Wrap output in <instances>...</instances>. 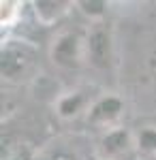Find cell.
I'll return each mask as SVG.
<instances>
[{"instance_id":"obj_1","label":"cell","mask_w":156,"mask_h":160,"mask_svg":"<svg viewBox=\"0 0 156 160\" xmlns=\"http://www.w3.org/2000/svg\"><path fill=\"white\" fill-rule=\"evenodd\" d=\"M0 71L2 79L9 83H22L30 79L39 62V47L24 38H7L2 41V53H0Z\"/></svg>"},{"instance_id":"obj_2","label":"cell","mask_w":156,"mask_h":160,"mask_svg":"<svg viewBox=\"0 0 156 160\" xmlns=\"http://www.w3.org/2000/svg\"><path fill=\"white\" fill-rule=\"evenodd\" d=\"M49 58L64 71L79 68L88 62V37L79 30H64L54 38Z\"/></svg>"},{"instance_id":"obj_3","label":"cell","mask_w":156,"mask_h":160,"mask_svg":"<svg viewBox=\"0 0 156 160\" xmlns=\"http://www.w3.org/2000/svg\"><path fill=\"white\" fill-rule=\"evenodd\" d=\"M88 37V64L98 71H107L113 60V37L105 22H94L86 32Z\"/></svg>"},{"instance_id":"obj_4","label":"cell","mask_w":156,"mask_h":160,"mask_svg":"<svg viewBox=\"0 0 156 160\" xmlns=\"http://www.w3.org/2000/svg\"><path fill=\"white\" fill-rule=\"evenodd\" d=\"M133 148H137V143L133 139L131 130L120 128V126L107 130L103 135V139H101V143H98V152H101L103 160H120Z\"/></svg>"},{"instance_id":"obj_5","label":"cell","mask_w":156,"mask_h":160,"mask_svg":"<svg viewBox=\"0 0 156 160\" xmlns=\"http://www.w3.org/2000/svg\"><path fill=\"white\" fill-rule=\"evenodd\" d=\"M124 111V102L118 96H103L98 98L88 111V122L98 124V126H109L113 124Z\"/></svg>"},{"instance_id":"obj_6","label":"cell","mask_w":156,"mask_h":160,"mask_svg":"<svg viewBox=\"0 0 156 160\" xmlns=\"http://www.w3.org/2000/svg\"><path fill=\"white\" fill-rule=\"evenodd\" d=\"M32 7H34L36 19H39L41 24L43 26H54L69 13V9H71L73 4L66 2V0H36Z\"/></svg>"},{"instance_id":"obj_7","label":"cell","mask_w":156,"mask_h":160,"mask_svg":"<svg viewBox=\"0 0 156 160\" xmlns=\"http://www.w3.org/2000/svg\"><path fill=\"white\" fill-rule=\"evenodd\" d=\"M84 107H86V96L81 92H71V94H64L58 98V113L62 118H73L79 111H84Z\"/></svg>"},{"instance_id":"obj_8","label":"cell","mask_w":156,"mask_h":160,"mask_svg":"<svg viewBox=\"0 0 156 160\" xmlns=\"http://www.w3.org/2000/svg\"><path fill=\"white\" fill-rule=\"evenodd\" d=\"M0 24L2 28H13V26L19 22L22 17V9H24V2H17V0H7L0 4Z\"/></svg>"},{"instance_id":"obj_9","label":"cell","mask_w":156,"mask_h":160,"mask_svg":"<svg viewBox=\"0 0 156 160\" xmlns=\"http://www.w3.org/2000/svg\"><path fill=\"white\" fill-rule=\"evenodd\" d=\"M135 143H137V149L150 160L156 158V128H141L139 135L135 137Z\"/></svg>"},{"instance_id":"obj_10","label":"cell","mask_w":156,"mask_h":160,"mask_svg":"<svg viewBox=\"0 0 156 160\" xmlns=\"http://www.w3.org/2000/svg\"><path fill=\"white\" fill-rule=\"evenodd\" d=\"M77 7H79L86 15L94 17L98 22H101V17L107 11V2H101V0H84V2H77Z\"/></svg>"},{"instance_id":"obj_11","label":"cell","mask_w":156,"mask_h":160,"mask_svg":"<svg viewBox=\"0 0 156 160\" xmlns=\"http://www.w3.org/2000/svg\"><path fill=\"white\" fill-rule=\"evenodd\" d=\"M152 160H156V158H152Z\"/></svg>"}]
</instances>
